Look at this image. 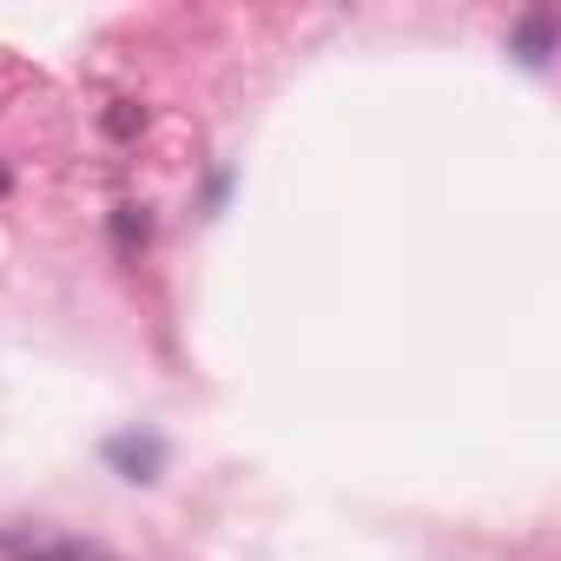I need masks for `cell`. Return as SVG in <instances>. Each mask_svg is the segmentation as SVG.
Here are the masks:
<instances>
[{
	"mask_svg": "<svg viewBox=\"0 0 561 561\" xmlns=\"http://www.w3.org/2000/svg\"><path fill=\"white\" fill-rule=\"evenodd\" d=\"M113 462H126L133 482H152V469H159V443H152V436H146V443L126 436V443H113Z\"/></svg>",
	"mask_w": 561,
	"mask_h": 561,
	"instance_id": "obj_1",
	"label": "cell"
},
{
	"mask_svg": "<svg viewBox=\"0 0 561 561\" xmlns=\"http://www.w3.org/2000/svg\"><path fill=\"white\" fill-rule=\"evenodd\" d=\"M113 231H119V244H126V251H133V244H146V238H152L146 205H119V211H113Z\"/></svg>",
	"mask_w": 561,
	"mask_h": 561,
	"instance_id": "obj_2",
	"label": "cell"
},
{
	"mask_svg": "<svg viewBox=\"0 0 561 561\" xmlns=\"http://www.w3.org/2000/svg\"><path fill=\"white\" fill-rule=\"evenodd\" d=\"M106 133H113V139H133V133H146V106H133V100H119V106L106 113Z\"/></svg>",
	"mask_w": 561,
	"mask_h": 561,
	"instance_id": "obj_3",
	"label": "cell"
},
{
	"mask_svg": "<svg viewBox=\"0 0 561 561\" xmlns=\"http://www.w3.org/2000/svg\"><path fill=\"white\" fill-rule=\"evenodd\" d=\"M522 47H528L522 60H528V67H541V60H548V21H528V27H522Z\"/></svg>",
	"mask_w": 561,
	"mask_h": 561,
	"instance_id": "obj_4",
	"label": "cell"
}]
</instances>
